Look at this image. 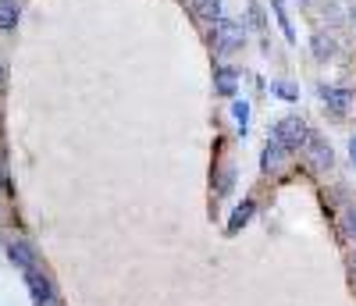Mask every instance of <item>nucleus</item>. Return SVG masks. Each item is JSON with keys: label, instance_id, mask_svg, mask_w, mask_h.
I'll use <instances>...</instances> for the list:
<instances>
[{"label": "nucleus", "instance_id": "obj_2", "mask_svg": "<svg viewBox=\"0 0 356 306\" xmlns=\"http://www.w3.org/2000/svg\"><path fill=\"white\" fill-rule=\"evenodd\" d=\"M246 43V25L235 22V18H218L214 22V47L221 54H232Z\"/></svg>", "mask_w": 356, "mask_h": 306}, {"label": "nucleus", "instance_id": "obj_3", "mask_svg": "<svg viewBox=\"0 0 356 306\" xmlns=\"http://www.w3.org/2000/svg\"><path fill=\"white\" fill-rule=\"evenodd\" d=\"M22 274H25V285H29V292H33L36 306H57V292H54L50 278L43 274V267L40 271H22Z\"/></svg>", "mask_w": 356, "mask_h": 306}, {"label": "nucleus", "instance_id": "obj_7", "mask_svg": "<svg viewBox=\"0 0 356 306\" xmlns=\"http://www.w3.org/2000/svg\"><path fill=\"white\" fill-rule=\"evenodd\" d=\"M285 161H289V150L278 146V143H267L264 153H260V168H264V171H282Z\"/></svg>", "mask_w": 356, "mask_h": 306}, {"label": "nucleus", "instance_id": "obj_4", "mask_svg": "<svg viewBox=\"0 0 356 306\" xmlns=\"http://www.w3.org/2000/svg\"><path fill=\"white\" fill-rule=\"evenodd\" d=\"M8 257L22 271H40V253H36V246L29 239H11L8 242Z\"/></svg>", "mask_w": 356, "mask_h": 306}, {"label": "nucleus", "instance_id": "obj_14", "mask_svg": "<svg viewBox=\"0 0 356 306\" xmlns=\"http://www.w3.org/2000/svg\"><path fill=\"white\" fill-rule=\"evenodd\" d=\"M342 232H346V239L356 242V207H349V210L342 214Z\"/></svg>", "mask_w": 356, "mask_h": 306}, {"label": "nucleus", "instance_id": "obj_9", "mask_svg": "<svg viewBox=\"0 0 356 306\" xmlns=\"http://www.w3.org/2000/svg\"><path fill=\"white\" fill-rule=\"evenodd\" d=\"M189 11L203 22H218L221 18V0H186Z\"/></svg>", "mask_w": 356, "mask_h": 306}, {"label": "nucleus", "instance_id": "obj_10", "mask_svg": "<svg viewBox=\"0 0 356 306\" xmlns=\"http://www.w3.org/2000/svg\"><path fill=\"white\" fill-rule=\"evenodd\" d=\"M235 86H239V75H235V68H218V72H214V93L235 97Z\"/></svg>", "mask_w": 356, "mask_h": 306}, {"label": "nucleus", "instance_id": "obj_8", "mask_svg": "<svg viewBox=\"0 0 356 306\" xmlns=\"http://www.w3.org/2000/svg\"><path fill=\"white\" fill-rule=\"evenodd\" d=\"M310 50H314L317 61H332V57L339 54V43H335V36H328V33H317V36L310 40Z\"/></svg>", "mask_w": 356, "mask_h": 306}, {"label": "nucleus", "instance_id": "obj_19", "mask_svg": "<svg viewBox=\"0 0 356 306\" xmlns=\"http://www.w3.org/2000/svg\"><path fill=\"white\" fill-rule=\"evenodd\" d=\"M349 157H353V164H356V139L349 143Z\"/></svg>", "mask_w": 356, "mask_h": 306}, {"label": "nucleus", "instance_id": "obj_22", "mask_svg": "<svg viewBox=\"0 0 356 306\" xmlns=\"http://www.w3.org/2000/svg\"><path fill=\"white\" fill-rule=\"evenodd\" d=\"M353 267H356V257H353Z\"/></svg>", "mask_w": 356, "mask_h": 306}, {"label": "nucleus", "instance_id": "obj_11", "mask_svg": "<svg viewBox=\"0 0 356 306\" xmlns=\"http://www.w3.org/2000/svg\"><path fill=\"white\" fill-rule=\"evenodd\" d=\"M253 210H257V203H253V200H243L239 207H235V214H232V225H228V235H235V232H239L243 225H250Z\"/></svg>", "mask_w": 356, "mask_h": 306}, {"label": "nucleus", "instance_id": "obj_18", "mask_svg": "<svg viewBox=\"0 0 356 306\" xmlns=\"http://www.w3.org/2000/svg\"><path fill=\"white\" fill-rule=\"evenodd\" d=\"M250 22H253V25H264V18H260V8H257V4L250 8Z\"/></svg>", "mask_w": 356, "mask_h": 306}, {"label": "nucleus", "instance_id": "obj_15", "mask_svg": "<svg viewBox=\"0 0 356 306\" xmlns=\"http://www.w3.org/2000/svg\"><path fill=\"white\" fill-rule=\"evenodd\" d=\"M232 114H235V121H239V125L246 129V121H250V104H246V100H235V104H232Z\"/></svg>", "mask_w": 356, "mask_h": 306}, {"label": "nucleus", "instance_id": "obj_21", "mask_svg": "<svg viewBox=\"0 0 356 306\" xmlns=\"http://www.w3.org/2000/svg\"><path fill=\"white\" fill-rule=\"evenodd\" d=\"M0 82H4V61H0Z\"/></svg>", "mask_w": 356, "mask_h": 306}, {"label": "nucleus", "instance_id": "obj_12", "mask_svg": "<svg viewBox=\"0 0 356 306\" xmlns=\"http://www.w3.org/2000/svg\"><path fill=\"white\" fill-rule=\"evenodd\" d=\"M18 22V4L15 0H0V29H15Z\"/></svg>", "mask_w": 356, "mask_h": 306}, {"label": "nucleus", "instance_id": "obj_6", "mask_svg": "<svg viewBox=\"0 0 356 306\" xmlns=\"http://www.w3.org/2000/svg\"><path fill=\"white\" fill-rule=\"evenodd\" d=\"M321 100L328 104L335 114H346V107L353 104V89H335V86H321Z\"/></svg>", "mask_w": 356, "mask_h": 306}, {"label": "nucleus", "instance_id": "obj_13", "mask_svg": "<svg viewBox=\"0 0 356 306\" xmlns=\"http://www.w3.org/2000/svg\"><path fill=\"white\" fill-rule=\"evenodd\" d=\"M275 15H278V25H282V33H285V40L292 43V40H296V29H292V22L285 18V8H282V0H275Z\"/></svg>", "mask_w": 356, "mask_h": 306}, {"label": "nucleus", "instance_id": "obj_16", "mask_svg": "<svg viewBox=\"0 0 356 306\" xmlns=\"http://www.w3.org/2000/svg\"><path fill=\"white\" fill-rule=\"evenodd\" d=\"M232 182H235V171H232V168L221 171V178H218V196H228V193H232Z\"/></svg>", "mask_w": 356, "mask_h": 306}, {"label": "nucleus", "instance_id": "obj_5", "mask_svg": "<svg viewBox=\"0 0 356 306\" xmlns=\"http://www.w3.org/2000/svg\"><path fill=\"white\" fill-rule=\"evenodd\" d=\"M307 161L317 168V171H328L332 168V161H335V153H332V146H328V139H324V136H314L310 132V139H307Z\"/></svg>", "mask_w": 356, "mask_h": 306}, {"label": "nucleus", "instance_id": "obj_1", "mask_svg": "<svg viewBox=\"0 0 356 306\" xmlns=\"http://www.w3.org/2000/svg\"><path fill=\"white\" fill-rule=\"evenodd\" d=\"M307 139H310V129H307V121L300 114L282 118L275 125V132H271V143H278L285 150H300V146H307Z\"/></svg>", "mask_w": 356, "mask_h": 306}, {"label": "nucleus", "instance_id": "obj_20", "mask_svg": "<svg viewBox=\"0 0 356 306\" xmlns=\"http://www.w3.org/2000/svg\"><path fill=\"white\" fill-rule=\"evenodd\" d=\"M349 22H353V25H356V4H353V8H349Z\"/></svg>", "mask_w": 356, "mask_h": 306}, {"label": "nucleus", "instance_id": "obj_17", "mask_svg": "<svg viewBox=\"0 0 356 306\" xmlns=\"http://www.w3.org/2000/svg\"><path fill=\"white\" fill-rule=\"evenodd\" d=\"M271 89H275V93H278V97H285V100H296V97H300V93H296V89H292L289 82H275Z\"/></svg>", "mask_w": 356, "mask_h": 306}]
</instances>
